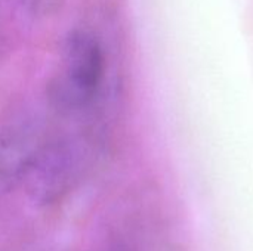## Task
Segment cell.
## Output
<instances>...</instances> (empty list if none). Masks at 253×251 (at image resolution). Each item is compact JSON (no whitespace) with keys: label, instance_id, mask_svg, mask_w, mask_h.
I'll use <instances>...</instances> for the list:
<instances>
[{"label":"cell","instance_id":"cell-2","mask_svg":"<svg viewBox=\"0 0 253 251\" xmlns=\"http://www.w3.org/2000/svg\"><path fill=\"white\" fill-rule=\"evenodd\" d=\"M90 157L89 142L80 136H62L46 142L27 178V194L39 206H50L80 180Z\"/></svg>","mask_w":253,"mask_h":251},{"label":"cell","instance_id":"cell-3","mask_svg":"<svg viewBox=\"0 0 253 251\" xmlns=\"http://www.w3.org/2000/svg\"><path fill=\"white\" fill-rule=\"evenodd\" d=\"M46 141L42 126L21 118L0 130V194L24 182Z\"/></svg>","mask_w":253,"mask_h":251},{"label":"cell","instance_id":"cell-1","mask_svg":"<svg viewBox=\"0 0 253 251\" xmlns=\"http://www.w3.org/2000/svg\"><path fill=\"white\" fill-rule=\"evenodd\" d=\"M62 68L50 86L53 104L68 112H79L93 105L99 96L107 56L101 40L87 30H73L62 43Z\"/></svg>","mask_w":253,"mask_h":251},{"label":"cell","instance_id":"cell-4","mask_svg":"<svg viewBox=\"0 0 253 251\" xmlns=\"http://www.w3.org/2000/svg\"><path fill=\"white\" fill-rule=\"evenodd\" d=\"M7 50V44H6V40L3 37H0V58L4 55V52Z\"/></svg>","mask_w":253,"mask_h":251}]
</instances>
